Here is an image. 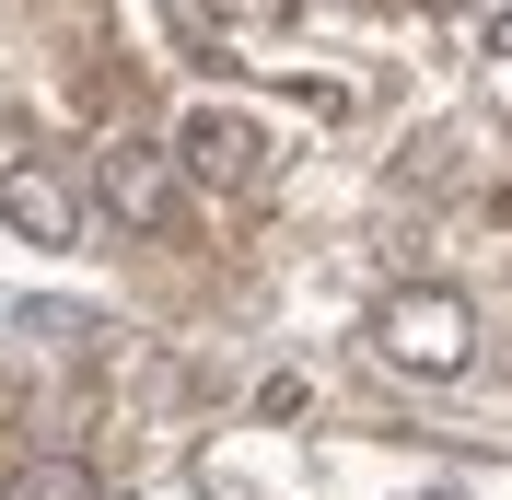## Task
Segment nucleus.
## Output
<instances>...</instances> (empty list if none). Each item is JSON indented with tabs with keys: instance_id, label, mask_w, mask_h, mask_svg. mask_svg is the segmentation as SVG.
Instances as JSON below:
<instances>
[{
	"instance_id": "3",
	"label": "nucleus",
	"mask_w": 512,
	"mask_h": 500,
	"mask_svg": "<svg viewBox=\"0 0 512 500\" xmlns=\"http://www.w3.org/2000/svg\"><path fill=\"white\" fill-rule=\"evenodd\" d=\"M94 187H105V221L163 233V221H175V152H163V140H105Z\"/></svg>"
},
{
	"instance_id": "5",
	"label": "nucleus",
	"mask_w": 512,
	"mask_h": 500,
	"mask_svg": "<svg viewBox=\"0 0 512 500\" xmlns=\"http://www.w3.org/2000/svg\"><path fill=\"white\" fill-rule=\"evenodd\" d=\"M0 500H105V477L82 466V454H35V466L0 477Z\"/></svg>"
},
{
	"instance_id": "6",
	"label": "nucleus",
	"mask_w": 512,
	"mask_h": 500,
	"mask_svg": "<svg viewBox=\"0 0 512 500\" xmlns=\"http://www.w3.org/2000/svg\"><path fill=\"white\" fill-rule=\"evenodd\" d=\"M0 407H12V384H0Z\"/></svg>"
},
{
	"instance_id": "4",
	"label": "nucleus",
	"mask_w": 512,
	"mask_h": 500,
	"mask_svg": "<svg viewBox=\"0 0 512 500\" xmlns=\"http://www.w3.org/2000/svg\"><path fill=\"white\" fill-rule=\"evenodd\" d=\"M0 221L59 256V245H82V187H70L59 163H0Z\"/></svg>"
},
{
	"instance_id": "2",
	"label": "nucleus",
	"mask_w": 512,
	"mask_h": 500,
	"mask_svg": "<svg viewBox=\"0 0 512 500\" xmlns=\"http://www.w3.org/2000/svg\"><path fill=\"white\" fill-rule=\"evenodd\" d=\"M163 152H175V175L210 187V198H256V187H268V128H256L245 105H187Z\"/></svg>"
},
{
	"instance_id": "1",
	"label": "nucleus",
	"mask_w": 512,
	"mask_h": 500,
	"mask_svg": "<svg viewBox=\"0 0 512 500\" xmlns=\"http://www.w3.org/2000/svg\"><path fill=\"white\" fill-rule=\"evenodd\" d=\"M373 349L396 361V373H419V384H454L466 361H478V303L443 291V280L384 291V303H373Z\"/></svg>"
}]
</instances>
